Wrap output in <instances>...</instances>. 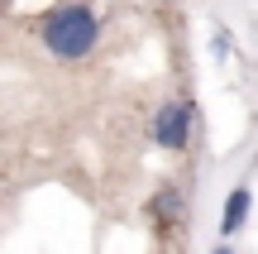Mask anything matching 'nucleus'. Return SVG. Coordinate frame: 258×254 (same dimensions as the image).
Instances as JSON below:
<instances>
[{
    "mask_svg": "<svg viewBox=\"0 0 258 254\" xmlns=\"http://www.w3.org/2000/svg\"><path fill=\"white\" fill-rule=\"evenodd\" d=\"M38 38H43V48L53 58H62V63H82V58L96 48V38H101V19H96L91 5H57V10L43 15Z\"/></svg>",
    "mask_w": 258,
    "mask_h": 254,
    "instance_id": "f257e3e1",
    "label": "nucleus"
},
{
    "mask_svg": "<svg viewBox=\"0 0 258 254\" xmlns=\"http://www.w3.org/2000/svg\"><path fill=\"white\" fill-rule=\"evenodd\" d=\"M191 120H196L191 101L158 106V115H153V144H163V149H186V144H191Z\"/></svg>",
    "mask_w": 258,
    "mask_h": 254,
    "instance_id": "f03ea898",
    "label": "nucleus"
},
{
    "mask_svg": "<svg viewBox=\"0 0 258 254\" xmlns=\"http://www.w3.org/2000/svg\"><path fill=\"white\" fill-rule=\"evenodd\" d=\"M249 207H253V192H249V187H234L230 201H225V216H220V240H230L234 230L249 221Z\"/></svg>",
    "mask_w": 258,
    "mask_h": 254,
    "instance_id": "7ed1b4c3",
    "label": "nucleus"
},
{
    "mask_svg": "<svg viewBox=\"0 0 258 254\" xmlns=\"http://www.w3.org/2000/svg\"><path fill=\"white\" fill-rule=\"evenodd\" d=\"M211 254H234V249H230V245H220V249H211Z\"/></svg>",
    "mask_w": 258,
    "mask_h": 254,
    "instance_id": "20e7f679",
    "label": "nucleus"
}]
</instances>
